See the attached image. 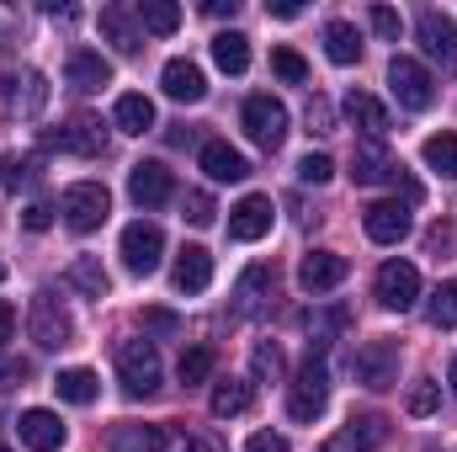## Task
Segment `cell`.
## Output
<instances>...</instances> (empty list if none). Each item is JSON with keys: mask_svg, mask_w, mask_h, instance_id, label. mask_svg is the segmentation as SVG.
<instances>
[{"mask_svg": "<svg viewBox=\"0 0 457 452\" xmlns=\"http://www.w3.org/2000/svg\"><path fill=\"white\" fill-rule=\"evenodd\" d=\"M16 431H21V442H27L32 452H59L64 448V437H70L64 421H59L54 410H27V415L16 421Z\"/></svg>", "mask_w": 457, "mask_h": 452, "instance_id": "20", "label": "cell"}, {"mask_svg": "<svg viewBox=\"0 0 457 452\" xmlns=\"http://www.w3.org/2000/svg\"><path fill=\"white\" fill-rule=\"evenodd\" d=\"M64 282H70L75 293H86V298H107V293H112V277H107V266H102L96 255H75L70 272H64Z\"/></svg>", "mask_w": 457, "mask_h": 452, "instance_id": "27", "label": "cell"}, {"mask_svg": "<svg viewBox=\"0 0 457 452\" xmlns=\"http://www.w3.org/2000/svg\"><path fill=\"white\" fill-rule=\"evenodd\" d=\"M239 122H245V133H250L261 149H277V144L287 138V107H282L277 96H250L245 113H239Z\"/></svg>", "mask_w": 457, "mask_h": 452, "instance_id": "10", "label": "cell"}, {"mask_svg": "<svg viewBox=\"0 0 457 452\" xmlns=\"http://www.w3.org/2000/svg\"><path fill=\"white\" fill-rule=\"evenodd\" d=\"M271 70H277L287 86H303V80H309V64H303L293 48H271Z\"/></svg>", "mask_w": 457, "mask_h": 452, "instance_id": "39", "label": "cell"}, {"mask_svg": "<svg viewBox=\"0 0 457 452\" xmlns=\"http://www.w3.org/2000/svg\"><path fill=\"white\" fill-rule=\"evenodd\" d=\"M160 255H165V229H160V224L133 219V224L122 229V261H128V272L149 277V272L160 266Z\"/></svg>", "mask_w": 457, "mask_h": 452, "instance_id": "9", "label": "cell"}, {"mask_svg": "<svg viewBox=\"0 0 457 452\" xmlns=\"http://www.w3.org/2000/svg\"><path fill=\"white\" fill-rule=\"evenodd\" d=\"M361 229H367V239H378V245H399L415 219H410V203H372L367 213H361Z\"/></svg>", "mask_w": 457, "mask_h": 452, "instance_id": "17", "label": "cell"}, {"mask_svg": "<svg viewBox=\"0 0 457 452\" xmlns=\"http://www.w3.org/2000/svg\"><path fill=\"white\" fill-rule=\"evenodd\" d=\"M21 181H32V160H5L0 155V187H21Z\"/></svg>", "mask_w": 457, "mask_h": 452, "instance_id": "45", "label": "cell"}, {"mask_svg": "<svg viewBox=\"0 0 457 452\" xmlns=\"http://www.w3.org/2000/svg\"><path fill=\"white\" fill-rule=\"evenodd\" d=\"M250 399H255V394H250V383L228 378V383H219V389H213V415H219V421H228V415H245V410H250Z\"/></svg>", "mask_w": 457, "mask_h": 452, "instance_id": "35", "label": "cell"}, {"mask_svg": "<svg viewBox=\"0 0 457 452\" xmlns=\"http://www.w3.org/2000/svg\"><path fill=\"white\" fill-rule=\"evenodd\" d=\"M271 16H282V21H293V16H303V5H298V0H271Z\"/></svg>", "mask_w": 457, "mask_h": 452, "instance_id": "51", "label": "cell"}, {"mask_svg": "<svg viewBox=\"0 0 457 452\" xmlns=\"http://www.w3.org/2000/svg\"><path fill=\"white\" fill-rule=\"evenodd\" d=\"M271 219H277V208H271V197H245V203H234L228 208V239H239V245H255V239H266L271 234Z\"/></svg>", "mask_w": 457, "mask_h": 452, "instance_id": "12", "label": "cell"}, {"mask_svg": "<svg viewBox=\"0 0 457 452\" xmlns=\"http://www.w3.org/2000/svg\"><path fill=\"white\" fill-rule=\"evenodd\" d=\"M64 80H70L75 91H102V86H112V64H107L96 48H70Z\"/></svg>", "mask_w": 457, "mask_h": 452, "instance_id": "18", "label": "cell"}, {"mask_svg": "<svg viewBox=\"0 0 457 452\" xmlns=\"http://www.w3.org/2000/svg\"><path fill=\"white\" fill-rule=\"evenodd\" d=\"M0 282H5V266H0Z\"/></svg>", "mask_w": 457, "mask_h": 452, "instance_id": "56", "label": "cell"}, {"mask_svg": "<svg viewBox=\"0 0 457 452\" xmlns=\"http://www.w3.org/2000/svg\"><path fill=\"white\" fill-rule=\"evenodd\" d=\"M112 122H117V133H149L154 128V102L138 96V91H128V96H117Z\"/></svg>", "mask_w": 457, "mask_h": 452, "instance_id": "28", "label": "cell"}, {"mask_svg": "<svg viewBox=\"0 0 457 452\" xmlns=\"http://www.w3.org/2000/svg\"><path fill=\"white\" fill-rule=\"evenodd\" d=\"M144 325H154V331H176V314H165V309H149V314H144Z\"/></svg>", "mask_w": 457, "mask_h": 452, "instance_id": "52", "label": "cell"}, {"mask_svg": "<svg viewBox=\"0 0 457 452\" xmlns=\"http://www.w3.org/2000/svg\"><path fill=\"white\" fill-rule=\"evenodd\" d=\"M325 54H330L336 64H356V59H361V32H356L351 21H330V27H325Z\"/></svg>", "mask_w": 457, "mask_h": 452, "instance_id": "32", "label": "cell"}, {"mask_svg": "<svg viewBox=\"0 0 457 452\" xmlns=\"http://www.w3.org/2000/svg\"><path fill=\"white\" fill-rule=\"evenodd\" d=\"M245 452H287V437H277V431H255Z\"/></svg>", "mask_w": 457, "mask_h": 452, "instance_id": "48", "label": "cell"}, {"mask_svg": "<svg viewBox=\"0 0 457 452\" xmlns=\"http://www.w3.org/2000/svg\"><path fill=\"white\" fill-rule=\"evenodd\" d=\"M102 32L112 38L117 54H138V48H144L138 27H133V21H128V11H117V5H107V11H102Z\"/></svg>", "mask_w": 457, "mask_h": 452, "instance_id": "33", "label": "cell"}, {"mask_svg": "<svg viewBox=\"0 0 457 452\" xmlns=\"http://www.w3.org/2000/svg\"><path fill=\"white\" fill-rule=\"evenodd\" d=\"M27 372H32V367H27L21 356H0V383H21Z\"/></svg>", "mask_w": 457, "mask_h": 452, "instance_id": "49", "label": "cell"}, {"mask_svg": "<svg viewBox=\"0 0 457 452\" xmlns=\"http://www.w3.org/2000/svg\"><path fill=\"white\" fill-rule=\"evenodd\" d=\"M378 304L394 309V314L415 309V304H420V272H415L410 261H383V266H378Z\"/></svg>", "mask_w": 457, "mask_h": 452, "instance_id": "8", "label": "cell"}, {"mask_svg": "<svg viewBox=\"0 0 457 452\" xmlns=\"http://www.w3.org/2000/svg\"><path fill=\"white\" fill-rule=\"evenodd\" d=\"M426 245H431V250H447V245H453V229H447V224H436L431 234H426Z\"/></svg>", "mask_w": 457, "mask_h": 452, "instance_id": "53", "label": "cell"}, {"mask_svg": "<svg viewBox=\"0 0 457 452\" xmlns=\"http://www.w3.org/2000/svg\"><path fill=\"white\" fill-rule=\"evenodd\" d=\"M213 372V346H192L181 351V383H203Z\"/></svg>", "mask_w": 457, "mask_h": 452, "instance_id": "38", "label": "cell"}, {"mask_svg": "<svg viewBox=\"0 0 457 452\" xmlns=\"http://www.w3.org/2000/svg\"><path fill=\"white\" fill-rule=\"evenodd\" d=\"M48 149H70V155H102L107 149V133H102V122L96 117H70L64 128H54L48 138H43Z\"/></svg>", "mask_w": 457, "mask_h": 452, "instance_id": "15", "label": "cell"}, {"mask_svg": "<svg viewBox=\"0 0 457 452\" xmlns=\"http://www.w3.org/2000/svg\"><path fill=\"white\" fill-rule=\"evenodd\" d=\"M447 383H453V394H457V356H453V372H447Z\"/></svg>", "mask_w": 457, "mask_h": 452, "instance_id": "55", "label": "cell"}, {"mask_svg": "<svg viewBox=\"0 0 457 452\" xmlns=\"http://www.w3.org/2000/svg\"><path fill=\"white\" fill-rule=\"evenodd\" d=\"M325 405H330V367H325V356L309 351V362L298 367V378H293V389H287V415L309 426V421L325 415Z\"/></svg>", "mask_w": 457, "mask_h": 452, "instance_id": "1", "label": "cell"}, {"mask_svg": "<svg viewBox=\"0 0 457 452\" xmlns=\"http://www.w3.org/2000/svg\"><path fill=\"white\" fill-rule=\"evenodd\" d=\"M388 91H394V102H399L404 113H426L431 96H436V80H431V70H426L420 59L394 54V64H388Z\"/></svg>", "mask_w": 457, "mask_h": 452, "instance_id": "3", "label": "cell"}, {"mask_svg": "<svg viewBox=\"0 0 457 452\" xmlns=\"http://www.w3.org/2000/svg\"><path fill=\"white\" fill-rule=\"evenodd\" d=\"M420 48H426V59H436L447 75L457 70V21L447 11H420Z\"/></svg>", "mask_w": 457, "mask_h": 452, "instance_id": "11", "label": "cell"}, {"mask_svg": "<svg viewBox=\"0 0 457 452\" xmlns=\"http://www.w3.org/2000/svg\"><path fill=\"white\" fill-rule=\"evenodd\" d=\"M271 293H277V272H271V266H250V272L239 277V288H234V314H239V320L261 314Z\"/></svg>", "mask_w": 457, "mask_h": 452, "instance_id": "21", "label": "cell"}, {"mask_svg": "<svg viewBox=\"0 0 457 452\" xmlns=\"http://www.w3.org/2000/svg\"><path fill=\"white\" fill-rule=\"evenodd\" d=\"M372 32H378V38H388V43H399V32H404L399 11H394V5H372Z\"/></svg>", "mask_w": 457, "mask_h": 452, "instance_id": "41", "label": "cell"}, {"mask_svg": "<svg viewBox=\"0 0 457 452\" xmlns=\"http://www.w3.org/2000/svg\"><path fill=\"white\" fill-rule=\"evenodd\" d=\"M138 21H144L149 32L170 38V32L181 27V5H170V0H138Z\"/></svg>", "mask_w": 457, "mask_h": 452, "instance_id": "34", "label": "cell"}, {"mask_svg": "<svg viewBox=\"0 0 457 452\" xmlns=\"http://www.w3.org/2000/svg\"><path fill=\"white\" fill-rule=\"evenodd\" d=\"M420 155H426V165H431V171H442V176H453V181H457V133H431Z\"/></svg>", "mask_w": 457, "mask_h": 452, "instance_id": "36", "label": "cell"}, {"mask_svg": "<svg viewBox=\"0 0 457 452\" xmlns=\"http://www.w3.org/2000/svg\"><path fill=\"white\" fill-rule=\"evenodd\" d=\"M213 64H219L224 75H245V70H250V38H245V32H219V38H213Z\"/></svg>", "mask_w": 457, "mask_h": 452, "instance_id": "30", "label": "cell"}, {"mask_svg": "<svg viewBox=\"0 0 457 452\" xmlns=\"http://www.w3.org/2000/svg\"><path fill=\"white\" fill-rule=\"evenodd\" d=\"M208 11H213V16H234V11H239V0H208Z\"/></svg>", "mask_w": 457, "mask_h": 452, "instance_id": "54", "label": "cell"}, {"mask_svg": "<svg viewBox=\"0 0 457 452\" xmlns=\"http://www.w3.org/2000/svg\"><path fill=\"white\" fill-rule=\"evenodd\" d=\"M345 117L367 133V144H383L388 138V107L378 102V96H367V91H351L345 96Z\"/></svg>", "mask_w": 457, "mask_h": 452, "instance_id": "24", "label": "cell"}, {"mask_svg": "<svg viewBox=\"0 0 457 452\" xmlns=\"http://www.w3.org/2000/svg\"><path fill=\"white\" fill-rule=\"evenodd\" d=\"M107 208H112V197H107L102 181H75V187L59 197V213H64V224L75 229V234H91V229L107 219Z\"/></svg>", "mask_w": 457, "mask_h": 452, "instance_id": "5", "label": "cell"}, {"mask_svg": "<svg viewBox=\"0 0 457 452\" xmlns=\"http://www.w3.org/2000/svg\"><path fill=\"white\" fill-rule=\"evenodd\" d=\"M170 282H176V293H208V282H213V255H208L203 245H187V250L176 255Z\"/></svg>", "mask_w": 457, "mask_h": 452, "instance_id": "23", "label": "cell"}, {"mask_svg": "<svg viewBox=\"0 0 457 452\" xmlns=\"http://www.w3.org/2000/svg\"><path fill=\"white\" fill-rule=\"evenodd\" d=\"M43 102H48V80H43L37 70H21V80L11 75L5 91H0V113L5 117H37Z\"/></svg>", "mask_w": 457, "mask_h": 452, "instance_id": "14", "label": "cell"}, {"mask_svg": "<svg viewBox=\"0 0 457 452\" xmlns=\"http://www.w3.org/2000/svg\"><path fill=\"white\" fill-rule=\"evenodd\" d=\"M0 452H5V448H0Z\"/></svg>", "mask_w": 457, "mask_h": 452, "instance_id": "57", "label": "cell"}, {"mask_svg": "<svg viewBox=\"0 0 457 452\" xmlns=\"http://www.w3.org/2000/svg\"><path fill=\"white\" fill-rule=\"evenodd\" d=\"M345 325H351V309H345V304L314 309V314L303 320V331H309V351H314V356H325V346H330V340H341Z\"/></svg>", "mask_w": 457, "mask_h": 452, "instance_id": "26", "label": "cell"}, {"mask_svg": "<svg viewBox=\"0 0 457 452\" xmlns=\"http://www.w3.org/2000/svg\"><path fill=\"white\" fill-rule=\"evenodd\" d=\"M426 320H431L436 331H453V325H457V282H442V288L431 293V304H426Z\"/></svg>", "mask_w": 457, "mask_h": 452, "instance_id": "37", "label": "cell"}, {"mask_svg": "<svg viewBox=\"0 0 457 452\" xmlns=\"http://www.w3.org/2000/svg\"><path fill=\"white\" fill-rule=\"evenodd\" d=\"M351 372L361 389H394L399 383V346L394 340H367L351 356Z\"/></svg>", "mask_w": 457, "mask_h": 452, "instance_id": "6", "label": "cell"}, {"mask_svg": "<svg viewBox=\"0 0 457 452\" xmlns=\"http://www.w3.org/2000/svg\"><path fill=\"white\" fill-rule=\"evenodd\" d=\"M27 331H32V340H37L43 351H59V346H70V340H75V320L64 314V304H59L54 293H32Z\"/></svg>", "mask_w": 457, "mask_h": 452, "instance_id": "4", "label": "cell"}, {"mask_svg": "<svg viewBox=\"0 0 457 452\" xmlns=\"http://www.w3.org/2000/svg\"><path fill=\"white\" fill-rule=\"evenodd\" d=\"M107 448L112 452H160L165 448V426H112Z\"/></svg>", "mask_w": 457, "mask_h": 452, "instance_id": "29", "label": "cell"}, {"mask_svg": "<svg viewBox=\"0 0 457 452\" xmlns=\"http://www.w3.org/2000/svg\"><path fill=\"white\" fill-rule=\"evenodd\" d=\"M160 86H165V96H170V102H187V107L208 96V80H203V70H197L192 59H170V64H165V75H160Z\"/></svg>", "mask_w": 457, "mask_h": 452, "instance_id": "22", "label": "cell"}, {"mask_svg": "<svg viewBox=\"0 0 457 452\" xmlns=\"http://www.w3.org/2000/svg\"><path fill=\"white\" fill-rule=\"evenodd\" d=\"M181 208H187V219H192L197 229H208V224H213V213H219L208 192H187V203H181Z\"/></svg>", "mask_w": 457, "mask_h": 452, "instance_id": "43", "label": "cell"}, {"mask_svg": "<svg viewBox=\"0 0 457 452\" xmlns=\"http://www.w3.org/2000/svg\"><path fill=\"white\" fill-rule=\"evenodd\" d=\"M255 372L261 378H282V351L277 346H255Z\"/></svg>", "mask_w": 457, "mask_h": 452, "instance_id": "46", "label": "cell"}, {"mask_svg": "<svg viewBox=\"0 0 457 452\" xmlns=\"http://www.w3.org/2000/svg\"><path fill=\"white\" fill-rule=\"evenodd\" d=\"M197 160H203V171H208L213 181H245V176H250V160H245L239 149H228L224 138H208Z\"/></svg>", "mask_w": 457, "mask_h": 452, "instance_id": "25", "label": "cell"}, {"mask_svg": "<svg viewBox=\"0 0 457 452\" xmlns=\"http://www.w3.org/2000/svg\"><path fill=\"white\" fill-rule=\"evenodd\" d=\"M128 197H133L144 213H154V208H165V203L176 197V176H170L160 160H138V165L128 171Z\"/></svg>", "mask_w": 457, "mask_h": 452, "instance_id": "7", "label": "cell"}, {"mask_svg": "<svg viewBox=\"0 0 457 452\" xmlns=\"http://www.w3.org/2000/svg\"><path fill=\"white\" fill-rule=\"evenodd\" d=\"M351 176L361 181V187H378V181H394L399 187V176H404V165L383 149V144H361L356 155H351Z\"/></svg>", "mask_w": 457, "mask_h": 452, "instance_id": "19", "label": "cell"}, {"mask_svg": "<svg viewBox=\"0 0 457 452\" xmlns=\"http://www.w3.org/2000/svg\"><path fill=\"white\" fill-rule=\"evenodd\" d=\"M54 389H59V399H70V405H91V399L102 394V383H96L91 367H70V372H59Z\"/></svg>", "mask_w": 457, "mask_h": 452, "instance_id": "31", "label": "cell"}, {"mask_svg": "<svg viewBox=\"0 0 457 452\" xmlns=\"http://www.w3.org/2000/svg\"><path fill=\"white\" fill-rule=\"evenodd\" d=\"M117 378L133 399H149L160 389V351L154 340H117Z\"/></svg>", "mask_w": 457, "mask_h": 452, "instance_id": "2", "label": "cell"}, {"mask_svg": "<svg viewBox=\"0 0 457 452\" xmlns=\"http://www.w3.org/2000/svg\"><path fill=\"white\" fill-rule=\"evenodd\" d=\"M309 133H336V107H330L325 96L309 102Z\"/></svg>", "mask_w": 457, "mask_h": 452, "instance_id": "44", "label": "cell"}, {"mask_svg": "<svg viewBox=\"0 0 457 452\" xmlns=\"http://www.w3.org/2000/svg\"><path fill=\"white\" fill-rule=\"evenodd\" d=\"M404 405H410V415H436V405H442V389H436L431 378H420V383L410 389V399H404Z\"/></svg>", "mask_w": 457, "mask_h": 452, "instance_id": "40", "label": "cell"}, {"mask_svg": "<svg viewBox=\"0 0 457 452\" xmlns=\"http://www.w3.org/2000/svg\"><path fill=\"white\" fill-rule=\"evenodd\" d=\"M298 176L320 187V181H330V176H336V160H330V155H303V160H298Z\"/></svg>", "mask_w": 457, "mask_h": 452, "instance_id": "42", "label": "cell"}, {"mask_svg": "<svg viewBox=\"0 0 457 452\" xmlns=\"http://www.w3.org/2000/svg\"><path fill=\"white\" fill-rule=\"evenodd\" d=\"M11 336H16V304H5V298H0V346H5Z\"/></svg>", "mask_w": 457, "mask_h": 452, "instance_id": "50", "label": "cell"}, {"mask_svg": "<svg viewBox=\"0 0 457 452\" xmlns=\"http://www.w3.org/2000/svg\"><path fill=\"white\" fill-rule=\"evenodd\" d=\"M388 437V421L383 415H351V426H341L320 452H378Z\"/></svg>", "mask_w": 457, "mask_h": 452, "instance_id": "16", "label": "cell"}, {"mask_svg": "<svg viewBox=\"0 0 457 452\" xmlns=\"http://www.w3.org/2000/svg\"><path fill=\"white\" fill-rule=\"evenodd\" d=\"M345 272H351V261L341 250H309L303 266H298V288L303 293H330V288L345 282Z\"/></svg>", "mask_w": 457, "mask_h": 452, "instance_id": "13", "label": "cell"}, {"mask_svg": "<svg viewBox=\"0 0 457 452\" xmlns=\"http://www.w3.org/2000/svg\"><path fill=\"white\" fill-rule=\"evenodd\" d=\"M21 224L32 229V234H43V229L54 224V208H48V203H32V208L21 213Z\"/></svg>", "mask_w": 457, "mask_h": 452, "instance_id": "47", "label": "cell"}]
</instances>
